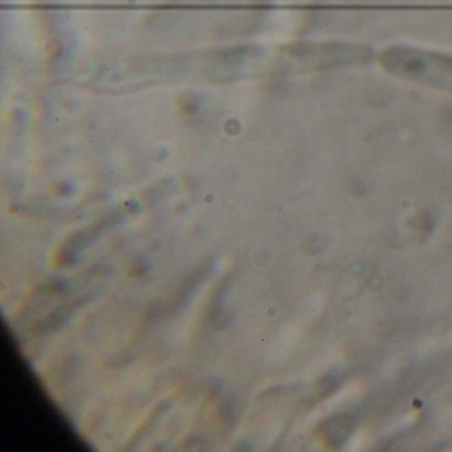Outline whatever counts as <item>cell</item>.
<instances>
[{
    "label": "cell",
    "instance_id": "obj_1",
    "mask_svg": "<svg viewBox=\"0 0 452 452\" xmlns=\"http://www.w3.org/2000/svg\"><path fill=\"white\" fill-rule=\"evenodd\" d=\"M378 61L382 69L397 78L452 94V55L397 46L382 50Z\"/></svg>",
    "mask_w": 452,
    "mask_h": 452
}]
</instances>
